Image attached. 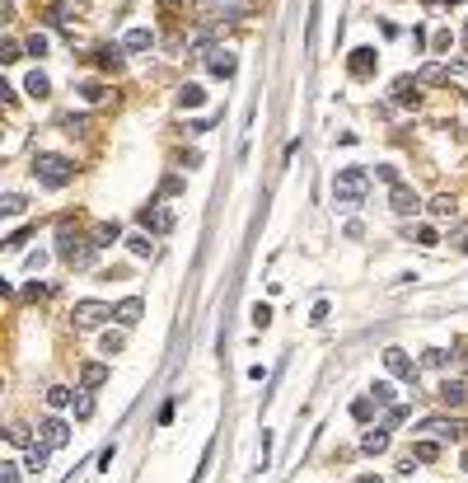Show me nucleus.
<instances>
[{
    "label": "nucleus",
    "instance_id": "obj_44",
    "mask_svg": "<svg viewBox=\"0 0 468 483\" xmlns=\"http://www.w3.org/2000/svg\"><path fill=\"white\" fill-rule=\"evenodd\" d=\"M449 43H454V33H449V28H441V33H436V52H449Z\"/></svg>",
    "mask_w": 468,
    "mask_h": 483
},
{
    "label": "nucleus",
    "instance_id": "obj_6",
    "mask_svg": "<svg viewBox=\"0 0 468 483\" xmlns=\"http://www.w3.org/2000/svg\"><path fill=\"white\" fill-rule=\"evenodd\" d=\"M384 366H389V376H398V380H408V385H417V366H412V357L403 348H389L384 352Z\"/></svg>",
    "mask_w": 468,
    "mask_h": 483
},
{
    "label": "nucleus",
    "instance_id": "obj_37",
    "mask_svg": "<svg viewBox=\"0 0 468 483\" xmlns=\"http://www.w3.org/2000/svg\"><path fill=\"white\" fill-rule=\"evenodd\" d=\"M417 240H421V244H426V249H431V244H441V235H436L431 225H417Z\"/></svg>",
    "mask_w": 468,
    "mask_h": 483
},
{
    "label": "nucleus",
    "instance_id": "obj_27",
    "mask_svg": "<svg viewBox=\"0 0 468 483\" xmlns=\"http://www.w3.org/2000/svg\"><path fill=\"white\" fill-rule=\"evenodd\" d=\"M370 413H375V394H365V399L351 403V418H356V423H370Z\"/></svg>",
    "mask_w": 468,
    "mask_h": 483
},
{
    "label": "nucleus",
    "instance_id": "obj_28",
    "mask_svg": "<svg viewBox=\"0 0 468 483\" xmlns=\"http://www.w3.org/2000/svg\"><path fill=\"white\" fill-rule=\"evenodd\" d=\"M131 254H136V258H150V254H155V244H150V240H145V235H131Z\"/></svg>",
    "mask_w": 468,
    "mask_h": 483
},
{
    "label": "nucleus",
    "instance_id": "obj_38",
    "mask_svg": "<svg viewBox=\"0 0 468 483\" xmlns=\"http://www.w3.org/2000/svg\"><path fill=\"white\" fill-rule=\"evenodd\" d=\"M375 174H379V179H384V183H389V188H398V169H393V164H379V169H375Z\"/></svg>",
    "mask_w": 468,
    "mask_h": 483
},
{
    "label": "nucleus",
    "instance_id": "obj_10",
    "mask_svg": "<svg viewBox=\"0 0 468 483\" xmlns=\"http://www.w3.org/2000/svg\"><path fill=\"white\" fill-rule=\"evenodd\" d=\"M141 225H150L155 235H164V230L174 225V212H164V207H145V212H141Z\"/></svg>",
    "mask_w": 468,
    "mask_h": 483
},
{
    "label": "nucleus",
    "instance_id": "obj_45",
    "mask_svg": "<svg viewBox=\"0 0 468 483\" xmlns=\"http://www.w3.org/2000/svg\"><path fill=\"white\" fill-rule=\"evenodd\" d=\"M454 244H459V249H464V254H468V235H459V240H454Z\"/></svg>",
    "mask_w": 468,
    "mask_h": 483
},
{
    "label": "nucleus",
    "instance_id": "obj_24",
    "mask_svg": "<svg viewBox=\"0 0 468 483\" xmlns=\"http://www.w3.org/2000/svg\"><path fill=\"white\" fill-rule=\"evenodd\" d=\"M426 212H431V216H454L459 207H454V197H449V192H441V197H431V207H426Z\"/></svg>",
    "mask_w": 468,
    "mask_h": 483
},
{
    "label": "nucleus",
    "instance_id": "obj_23",
    "mask_svg": "<svg viewBox=\"0 0 468 483\" xmlns=\"http://www.w3.org/2000/svg\"><path fill=\"white\" fill-rule=\"evenodd\" d=\"M412 460L431 464V460H441V446H436V441H417V446H412Z\"/></svg>",
    "mask_w": 468,
    "mask_h": 483
},
{
    "label": "nucleus",
    "instance_id": "obj_17",
    "mask_svg": "<svg viewBox=\"0 0 468 483\" xmlns=\"http://www.w3.org/2000/svg\"><path fill=\"white\" fill-rule=\"evenodd\" d=\"M80 380H84V390H99L108 380V366L104 361H84V371H80Z\"/></svg>",
    "mask_w": 468,
    "mask_h": 483
},
{
    "label": "nucleus",
    "instance_id": "obj_14",
    "mask_svg": "<svg viewBox=\"0 0 468 483\" xmlns=\"http://www.w3.org/2000/svg\"><path fill=\"white\" fill-rule=\"evenodd\" d=\"M393 99H398V104H417V99H421V94H417V76H398V80H393Z\"/></svg>",
    "mask_w": 468,
    "mask_h": 483
},
{
    "label": "nucleus",
    "instance_id": "obj_36",
    "mask_svg": "<svg viewBox=\"0 0 468 483\" xmlns=\"http://www.w3.org/2000/svg\"><path fill=\"white\" fill-rule=\"evenodd\" d=\"M0 61L14 66V61H19V43H5V47H0Z\"/></svg>",
    "mask_w": 468,
    "mask_h": 483
},
{
    "label": "nucleus",
    "instance_id": "obj_42",
    "mask_svg": "<svg viewBox=\"0 0 468 483\" xmlns=\"http://www.w3.org/2000/svg\"><path fill=\"white\" fill-rule=\"evenodd\" d=\"M253 324L267 328V324H272V310H267V305H253Z\"/></svg>",
    "mask_w": 468,
    "mask_h": 483
},
{
    "label": "nucleus",
    "instance_id": "obj_12",
    "mask_svg": "<svg viewBox=\"0 0 468 483\" xmlns=\"http://www.w3.org/2000/svg\"><path fill=\"white\" fill-rule=\"evenodd\" d=\"M141 310H145V305H141V295H127V300H122V305L113 310V319H117V324H127V328H131V324L141 319Z\"/></svg>",
    "mask_w": 468,
    "mask_h": 483
},
{
    "label": "nucleus",
    "instance_id": "obj_1",
    "mask_svg": "<svg viewBox=\"0 0 468 483\" xmlns=\"http://www.w3.org/2000/svg\"><path fill=\"white\" fill-rule=\"evenodd\" d=\"M56 258H66L71 268H89V263L99 258V244L84 240L71 221H61V225H56Z\"/></svg>",
    "mask_w": 468,
    "mask_h": 483
},
{
    "label": "nucleus",
    "instance_id": "obj_22",
    "mask_svg": "<svg viewBox=\"0 0 468 483\" xmlns=\"http://www.w3.org/2000/svg\"><path fill=\"white\" fill-rule=\"evenodd\" d=\"M202 99H207V94H202V85H183V89H178V104L183 108H202Z\"/></svg>",
    "mask_w": 468,
    "mask_h": 483
},
{
    "label": "nucleus",
    "instance_id": "obj_26",
    "mask_svg": "<svg viewBox=\"0 0 468 483\" xmlns=\"http://www.w3.org/2000/svg\"><path fill=\"white\" fill-rule=\"evenodd\" d=\"M24 207H28V202L19 197V192H5V197H0V212H5V216H24Z\"/></svg>",
    "mask_w": 468,
    "mask_h": 483
},
{
    "label": "nucleus",
    "instance_id": "obj_19",
    "mask_svg": "<svg viewBox=\"0 0 468 483\" xmlns=\"http://www.w3.org/2000/svg\"><path fill=\"white\" fill-rule=\"evenodd\" d=\"M445 80H449V66H441V61L417 71V85H445Z\"/></svg>",
    "mask_w": 468,
    "mask_h": 483
},
{
    "label": "nucleus",
    "instance_id": "obj_15",
    "mask_svg": "<svg viewBox=\"0 0 468 483\" xmlns=\"http://www.w3.org/2000/svg\"><path fill=\"white\" fill-rule=\"evenodd\" d=\"M122 47L127 52H145V47H155V33L150 28H131L127 38H122Z\"/></svg>",
    "mask_w": 468,
    "mask_h": 483
},
{
    "label": "nucleus",
    "instance_id": "obj_46",
    "mask_svg": "<svg viewBox=\"0 0 468 483\" xmlns=\"http://www.w3.org/2000/svg\"><path fill=\"white\" fill-rule=\"evenodd\" d=\"M464 474H468V451H464Z\"/></svg>",
    "mask_w": 468,
    "mask_h": 483
},
{
    "label": "nucleus",
    "instance_id": "obj_43",
    "mask_svg": "<svg viewBox=\"0 0 468 483\" xmlns=\"http://www.w3.org/2000/svg\"><path fill=\"white\" fill-rule=\"evenodd\" d=\"M0 483H19V464H0Z\"/></svg>",
    "mask_w": 468,
    "mask_h": 483
},
{
    "label": "nucleus",
    "instance_id": "obj_41",
    "mask_svg": "<svg viewBox=\"0 0 468 483\" xmlns=\"http://www.w3.org/2000/svg\"><path fill=\"white\" fill-rule=\"evenodd\" d=\"M5 436H10L14 446H33V441H28V427H10V431H5Z\"/></svg>",
    "mask_w": 468,
    "mask_h": 483
},
{
    "label": "nucleus",
    "instance_id": "obj_33",
    "mask_svg": "<svg viewBox=\"0 0 468 483\" xmlns=\"http://www.w3.org/2000/svg\"><path fill=\"white\" fill-rule=\"evenodd\" d=\"M80 94H84V99H89V104H99V99H104L108 89H104V85H99V80H89V85H84V89H80Z\"/></svg>",
    "mask_w": 468,
    "mask_h": 483
},
{
    "label": "nucleus",
    "instance_id": "obj_21",
    "mask_svg": "<svg viewBox=\"0 0 468 483\" xmlns=\"http://www.w3.org/2000/svg\"><path fill=\"white\" fill-rule=\"evenodd\" d=\"M122 52H127V47H99V52H94V61H99L104 71H117V66H122Z\"/></svg>",
    "mask_w": 468,
    "mask_h": 483
},
{
    "label": "nucleus",
    "instance_id": "obj_16",
    "mask_svg": "<svg viewBox=\"0 0 468 483\" xmlns=\"http://www.w3.org/2000/svg\"><path fill=\"white\" fill-rule=\"evenodd\" d=\"M361 451H365V456H379V451H389V431H384V427L365 431V436H361Z\"/></svg>",
    "mask_w": 468,
    "mask_h": 483
},
{
    "label": "nucleus",
    "instance_id": "obj_4",
    "mask_svg": "<svg viewBox=\"0 0 468 483\" xmlns=\"http://www.w3.org/2000/svg\"><path fill=\"white\" fill-rule=\"evenodd\" d=\"M71 319H75V328H99L104 319H113V305H104V300H80L75 310H71Z\"/></svg>",
    "mask_w": 468,
    "mask_h": 483
},
{
    "label": "nucleus",
    "instance_id": "obj_39",
    "mask_svg": "<svg viewBox=\"0 0 468 483\" xmlns=\"http://www.w3.org/2000/svg\"><path fill=\"white\" fill-rule=\"evenodd\" d=\"M159 192H169V197H174V192H183V179H178V174H169V179L159 183Z\"/></svg>",
    "mask_w": 468,
    "mask_h": 483
},
{
    "label": "nucleus",
    "instance_id": "obj_18",
    "mask_svg": "<svg viewBox=\"0 0 468 483\" xmlns=\"http://www.w3.org/2000/svg\"><path fill=\"white\" fill-rule=\"evenodd\" d=\"M117 235H122V230H117V221H99V225H94V235H89V240L99 244V249H108V244H117Z\"/></svg>",
    "mask_w": 468,
    "mask_h": 483
},
{
    "label": "nucleus",
    "instance_id": "obj_8",
    "mask_svg": "<svg viewBox=\"0 0 468 483\" xmlns=\"http://www.w3.org/2000/svg\"><path fill=\"white\" fill-rule=\"evenodd\" d=\"M347 66H351V76H356V80H370V76H375V66H379V56H375V47H356Z\"/></svg>",
    "mask_w": 468,
    "mask_h": 483
},
{
    "label": "nucleus",
    "instance_id": "obj_5",
    "mask_svg": "<svg viewBox=\"0 0 468 483\" xmlns=\"http://www.w3.org/2000/svg\"><path fill=\"white\" fill-rule=\"evenodd\" d=\"M421 431H426V436H441V441H464L468 423H464V418H426Z\"/></svg>",
    "mask_w": 468,
    "mask_h": 483
},
{
    "label": "nucleus",
    "instance_id": "obj_47",
    "mask_svg": "<svg viewBox=\"0 0 468 483\" xmlns=\"http://www.w3.org/2000/svg\"><path fill=\"white\" fill-rule=\"evenodd\" d=\"M449 5H459V0H449Z\"/></svg>",
    "mask_w": 468,
    "mask_h": 483
},
{
    "label": "nucleus",
    "instance_id": "obj_35",
    "mask_svg": "<svg viewBox=\"0 0 468 483\" xmlns=\"http://www.w3.org/2000/svg\"><path fill=\"white\" fill-rule=\"evenodd\" d=\"M94 413V399L89 394H75V418H89Z\"/></svg>",
    "mask_w": 468,
    "mask_h": 483
},
{
    "label": "nucleus",
    "instance_id": "obj_31",
    "mask_svg": "<svg viewBox=\"0 0 468 483\" xmlns=\"http://www.w3.org/2000/svg\"><path fill=\"white\" fill-rule=\"evenodd\" d=\"M445 361H449V352H441V348H431V352H421V366H436V371H441Z\"/></svg>",
    "mask_w": 468,
    "mask_h": 483
},
{
    "label": "nucleus",
    "instance_id": "obj_3",
    "mask_svg": "<svg viewBox=\"0 0 468 483\" xmlns=\"http://www.w3.org/2000/svg\"><path fill=\"white\" fill-rule=\"evenodd\" d=\"M365 192H370V174H365L361 164L338 169V179H333V197H338V207H361Z\"/></svg>",
    "mask_w": 468,
    "mask_h": 483
},
{
    "label": "nucleus",
    "instance_id": "obj_30",
    "mask_svg": "<svg viewBox=\"0 0 468 483\" xmlns=\"http://www.w3.org/2000/svg\"><path fill=\"white\" fill-rule=\"evenodd\" d=\"M71 399H75V394H71V390H61V385H52V390H47V403H52V408H66Z\"/></svg>",
    "mask_w": 468,
    "mask_h": 483
},
{
    "label": "nucleus",
    "instance_id": "obj_20",
    "mask_svg": "<svg viewBox=\"0 0 468 483\" xmlns=\"http://www.w3.org/2000/svg\"><path fill=\"white\" fill-rule=\"evenodd\" d=\"M24 469H28V474H43V469H47V446H43V441H38V446H28Z\"/></svg>",
    "mask_w": 468,
    "mask_h": 483
},
{
    "label": "nucleus",
    "instance_id": "obj_2",
    "mask_svg": "<svg viewBox=\"0 0 468 483\" xmlns=\"http://www.w3.org/2000/svg\"><path fill=\"white\" fill-rule=\"evenodd\" d=\"M33 179H38L43 188H66V183L75 179V160L52 155V150H38V155H33Z\"/></svg>",
    "mask_w": 468,
    "mask_h": 483
},
{
    "label": "nucleus",
    "instance_id": "obj_11",
    "mask_svg": "<svg viewBox=\"0 0 468 483\" xmlns=\"http://www.w3.org/2000/svg\"><path fill=\"white\" fill-rule=\"evenodd\" d=\"M207 66H211V76H220V80H230L234 76V52H207Z\"/></svg>",
    "mask_w": 468,
    "mask_h": 483
},
{
    "label": "nucleus",
    "instance_id": "obj_25",
    "mask_svg": "<svg viewBox=\"0 0 468 483\" xmlns=\"http://www.w3.org/2000/svg\"><path fill=\"white\" fill-rule=\"evenodd\" d=\"M47 89H52V80H47L43 71H33V76H28V94H33V99H47Z\"/></svg>",
    "mask_w": 468,
    "mask_h": 483
},
{
    "label": "nucleus",
    "instance_id": "obj_29",
    "mask_svg": "<svg viewBox=\"0 0 468 483\" xmlns=\"http://www.w3.org/2000/svg\"><path fill=\"white\" fill-rule=\"evenodd\" d=\"M122 348H127V333H113V328H108L104 333V352L113 357V352H122Z\"/></svg>",
    "mask_w": 468,
    "mask_h": 483
},
{
    "label": "nucleus",
    "instance_id": "obj_40",
    "mask_svg": "<svg viewBox=\"0 0 468 483\" xmlns=\"http://www.w3.org/2000/svg\"><path fill=\"white\" fill-rule=\"evenodd\" d=\"M370 394H375V403H393V385H375Z\"/></svg>",
    "mask_w": 468,
    "mask_h": 483
},
{
    "label": "nucleus",
    "instance_id": "obj_13",
    "mask_svg": "<svg viewBox=\"0 0 468 483\" xmlns=\"http://www.w3.org/2000/svg\"><path fill=\"white\" fill-rule=\"evenodd\" d=\"M464 399H468V385H464V380H445V385H441V403H445V408H459Z\"/></svg>",
    "mask_w": 468,
    "mask_h": 483
},
{
    "label": "nucleus",
    "instance_id": "obj_9",
    "mask_svg": "<svg viewBox=\"0 0 468 483\" xmlns=\"http://www.w3.org/2000/svg\"><path fill=\"white\" fill-rule=\"evenodd\" d=\"M389 207H393V212H398V216H412L417 207H421V202H417V192L408 188V183H398V188L389 192Z\"/></svg>",
    "mask_w": 468,
    "mask_h": 483
},
{
    "label": "nucleus",
    "instance_id": "obj_32",
    "mask_svg": "<svg viewBox=\"0 0 468 483\" xmlns=\"http://www.w3.org/2000/svg\"><path fill=\"white\" fill-rule=\"evenodd\" d=\"M24 52L28 56H47V38H43V33H33V38L24 43Z\"/></svg>",
    "mask_w": 468,
    "mask_h": 483
},
{
    "label": "nucleus",
    "instance_id": "obj_48",
    "mask_svg": "<svg viewBox=\"0 0 468 483\" xmlns=\"http://www.w3.org/2000/svg\"><path fill=\"white\" fill-rule=\"evenodd\" d=\"M464 38H468V28H464Z\"/></svg>",
    "mask_w": 468,
    "mask_h": 483
},
{
    "label": "nucleus",
    "instance_id": "obj_34",
    "mask_svg": "<svg viewBox=\"0 0 468 483\" xmlns=\"http://www.w3.org/2000/svg\"><path fill=\"white\" fill-rule=\"evenodd\" d=\"M61 127L75 136V132H84V127H89V117H75V113H71V117H61Z\"/></svg>",
    "mask_w": 468,
    "mask_h": 483
},
{
    "label": "nucleus",
    "instance_id": "obj_7",
    "mask_svg": "<svg viewBox=\"0 0 468 483\" xmlns=\"http://www.w3.org/2000/svg\"><path fill=\"white\" fill-rule=\"evenodd\" d=\"M38 441H43V446H47V451H61V446H66V441H71V427H66V423H61V418H47V423H43V427H38Z\"/></svg>",
    "mask_w": 468,
    "mask_h": 483
}]
</instances>
